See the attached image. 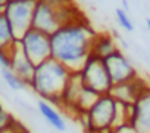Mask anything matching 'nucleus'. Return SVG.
Wrapping results in <instances>:
<instances>
[{
	"label": "nucleus",
	"instance_id": "3",
	"mask_svg": "<svg viewBox=\"0 0 150 133\" xmlns=\"http://www.w3.org/2000/svg\"><path fill=\"white\" fill-rule=\"evenodd\" d=\"M78 72L83 79V84L87 88H91L93 91L99 92L100 95L110 94L113 84L110 81L106 66L103 63V58H100L94 54H90Z\"/></svg>",
	"mask_w": 150,
	"mask_h": 133
},
{
	"label": "nucleus",
	"instance_id": "21",
	"mask_svg": "<svg viewBox=\"0 0 150 133\" xmlns=\"http://www.w3.org/2000/svg\"><path fill=\"white\" fill-rule=\"evenodd\" d=\"M0 13H5V8L3 6H0Z\"/></svg>",
	"mask_w": 150,
	"mask_h": 133
},
{
	"label": "nucleus",
	"instance_id": "22",
	"mask_svg": "<svg viewBox=\"0 0 150 133\" xmlns=\"http://www.w3.org/2000/svg\"><path fill=\"white\" fill-rule=\"evenodd\" d=\"M100 133H115L113 130H106V132H100Z\"/></svg>",
	"mask_w": 150,
	"mask_h": 133
},
{
	"label": "nucleus",
	"instance_id": "18",
	"mask_svg": "<svg viewBox=\"0 0 150 133\" xmlns=\"http://www.w3.org/2000/svg\"><path fill=\"white\" fill-rule=\"evenodd\" d=\"M0 68H11L9 53L3 48H0Z\"/></svg>",
	"mask_w": 150,
	"mask_h": 133
},
{
	"label": "nucleus",
	"instance_id": "23",
	"mask_svg": "<svg viewBox=\"0 0 150 133\" xmlns=\"http://www.w3.org/2000/svg\"><path fill=\"white\" fill-rule=\"evenodd\" d=\"M147 28L150 29V19H147Z\"/></svg>",
	"mask_w": 150,
	"mask_h": 133
},
{
	"label": "nucleus",
	"instance_id": "14",
	"mask_svg": "<svg viewBox=\"0 0 150 133\" xmlns=\"http://www.w3.org/2000/svg\"><path fill=\"white\" fill-rule=\"evenodd\" d=\"M18 40L13 35V31L9 25V21L6 19L5 13H0V48H3L9 53V50L13 47V44Z\"/></svg>",
	"mask_w": 150,
	"mask_h": 133
},
{
	"label": "nucleus",
	"instance_id": "17",
	"mask_svg": "<svg viewBox=\"0 0 150 133\" xmlns=\"http://www.w3.org/2000/svg\"><path fill=\"white\" fill-rule=\"evenodd\" d=\"M115 16H116V21L118 24L128 32H132L134 31V25H132V21L129 19L128 13L124 10V9H116L115 10Z\"/></svg>",
	"mask_w": 150,
	"mask_h": 133
},
{
	"label": "nucleus",
	"instance_id": "6",
	"mask_svg": "<svg viewBox=\"0 0 150 133\" xmlns=\"http://www.w3.org/2000/svg\"><path fill=\"white\" fill-rule=\"evenodd\" d=\"M18 41H19V45H21L22 51L25 53V56L35 66L52 57L50 35L46 32H41L35 28H31Z\"/></svg>",
	"mask_w": 150,
	"mask_h": 133
},
{
	"label": "nucleus",
	"instance_id": "19",
	"mask_svg": "<svg viewBox=\"0 0 150 133\" xmlns=\"http://www.w3.org/2000/svg\"><path fill=\"white\" fill-rule=\"evenodd\" d=\"M11 2V0H0V6H3V8H6V5Z\"/></svg>",
	"mask_w": 150,
	"mask_h": 133
},
{
	"label": "nucleus",
	"instance_id": "5",
	"mask_svg": "<svg viewBox=\"0 0 150 133\" xmlns=\"http://www.w3.org/2000/svg\"><path fill=\"white\" fill-rule=\"evenodd\" d=\"M116 104V100L110 94H103L97 98L93 107L87 111L93 133H100L113 129Z\"/></svg>",
	"mask_w": 150,
	"mask_h": 133
},
{
	"label": "nucleus",
	"instance_id": "8",
	"mask_svg": "<svg viewBox=\"0 0 150 133\" xmlns=\"http://www.w3.org/2000/svg\"><path fill=\"white\" fill-rule=\"evenodd\" d=\"M84 89L83 79L80 76V72L75 70L71 72L69 79L63 88V92L60 95V108L68 111L69 114H74L75 117L78 116V101L81 97V92Z\"/></svg>",
	"mask_w": 150,
	"mask_h": 133
},
{
	"label": "nucleus",
	"instance_id": "4",
	"mask_svg": "<svg viewBox=\"0 0 150 133\" xmlns=\"http://www.w3.org/2000/svg\"><path fill=\"white\" fill-rule=\"evenodd\" d=\"M37 0H11L5 8V16L13 31L16 40H19L28 29L33 28V13Z\"/></svg>",
	"mask_w": 150,
	"mask_h": 133
},
{
	"label": "nucleus",
	"instance_id": "15",
	"mask_svg": "<svg viewBox=\"0 0 150 133\" xmlns=\"http://www.w3.org/2000/svg\"><path fill=\"white\" fill-rule=\"evenodd\" d=\"M0 76H2L3 82L12 89V91H24V89H28L27 84L19 79L9 68H0Z\"/></svg>",
	"mask_w": 150,
	"mask_h": 133
},
{
	"label": "nucleus",
	"instance_id": "1",
	"mask_svg": "<svg viewBox=\"0 0 150 133\" xmlns=\"http://www.w3.org/2000/svg\"><path fill=\"white\" fill-rule=\"evenodd\" d=\"M94 35L96 31L83 15L63 24L50 35L52 57L72 72L80 70L91 53Z\"/></svg>",
	"mask_w": 150,
	"mask_h": 133
},
{
	"label": "nucleus",
	"instance_id": "2",
	"mask_svg": "<svg viewBox=\"0 0 150 133\" xmlns=\"http://www.w3.org/2000/svg\"><path fill=\"white\" fill-rule=\"evenodd\" d=\"M72 70H69L65 64L50 57L43 63L35 66L34 76L30 84V89L37 94L41 100L60 105V95L69 79Z\"/></svg>",
	"mask_w": 150,
	"mask_h": 133
},
{
	"label": "nucleus",
	"instance_id": "12",
	"mask_svg": "<svg viewBox=\"0 0 150 133\" xmlns=\"http://www.w3.org/2000/svg\"><path fill=\"white\" fill-rule=\"evenodd\" d=\"M118 50V45L115 42V38L112 34L109 32H96L93 42H91V53L100 58L108 57L109 54H112L113 51Z\"/></svg>",
	"mask_w": 150,
	"mask_h": 133
},
{
	"label": "nucleus",
	"instance_id": "11",
	"mask_svg": "<svg viewBox=\"0 0 150 133\" xmlns=\"http://www.w3.org/2000/svg\"><path fill=\"white\" fill-rule=\"evenodd\" d=\"M131 127L135 133H150V86L134 102V118Z\"/></svg>",
	"mask_w": 150,
	"mask_h": 133
},
{
	"label": "nucleus",
	"instance_id": "13",
	"mask_svg": "<svg viewBox=\"0 0 150 133\" xmlns=\"http://www.w3.org/2000/svg\"><path fill=\"white\" fill-rule=\"evenodd\" d=\"M37 108H38L40 114L43 116V118L53 129H56L57 132H65L66 130V121H65V118L62 117V114L59 113V110L54 108L50 102H47L44 100H40L37 102Z\"/></svg>",
	"mask_w": 150,
	"mask_h": 133
},
{
	"label": "nucleus",
	"instance_id": "9",
	"mask_svg": "<svg viewBox=\"0 0 150 133\" xmlns=\"http://www.w3.org/2000/svg\"><path fill=\"white\" fill-rule=\"evenodd\" d=\"M9 58H11L9 69L19 79H22L30 89V84H31V79H33L34 70H35V64L25 56V53L22 51V48L19 45V41H16L13 44V47L9 50Z\"/></svg>",
	"mask_w": 150,
	"mask_h": 133
},
{
	"label": "nucleus",
	"instance_id": "20",
	"mask_svg": "<svg viewBox=\"0 0 150 133\" xmlns=\"http://www.w3.org/2000/svg\"><path fill=\"white\" fill-rule=\"evenodd\" d=\"M122 5H124V10L128 12V3H127V0H122Z\"/></svg>",
	"mask_w": 150,
	"mask_h": 133
},
{
	"label": "nucleus",
	"instance_id": "7",
	"mask_svg": "<svg viewBox=\"0 0 150 133\" xmlns=\"http://www.w3.org/2000/svg\"><path fill=\"white\" fill-rule=\"evenodd\" d=\"M103 63L106 66L108 73H109L113 85L132 81L134 78L138 76V72L134 68V64L131 63V60L119 48L116 51H113L112 54H109L108 57H105Z\"/></svg>",
	"mask_w": 150,
	"mask_h": 133
},
{
	"label": "nucleus",
	"instance_id": "10",
	"mask_svg": "<svg viewBox=\"0 0 150 133\" xmlns=\"http://www.w3.org/2000/svg\"><path fill=\"white\" fill-rule=\"evenodd\" d=\"M150 85L141 79L140 76L134 78L132 81H128V82H124V84H118V85H113L112 89H110V95L119 101V102H124V104H132L135 102V100L144 92L146 88H149Z\"/></svg>",
	"mask_w": 150,
	"mask_h": 133
},
{
	"label": "nucleus",
	"instance_id": "16",
	"mask_svg": "<svg viewBox=\"0 0 150 133\" xmlns=\"http://www.w3.org/2000/svg\"><path fill=\"white\" fill-rule=\"evenodd\" d=\"M15 118L11 113L5 111L2 108V105H0V133H6L9 132L13 126H15Z\"/></svg>",
	"mask_w": 150,
	"mask_h": 133
}]
</instances>
